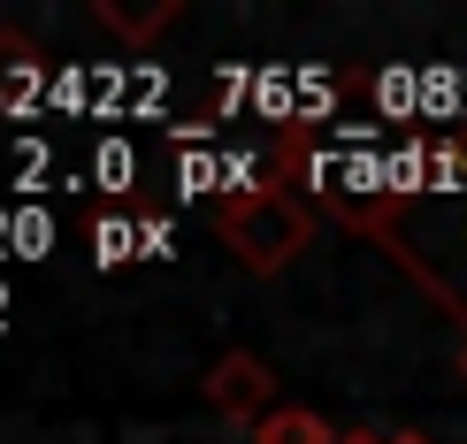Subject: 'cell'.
<instances>
[{"mask_svg":"<svg viewBox=\"0 0 467 444\" xmlns=\"http://www.w3.org/2000/svg\"><path fill=\"white\" fill-rule=\"evenodd\" d=\"M345 444H376V437H345Z\"/></svg>","mask_w":467,"mask_h":444,"instance_id":"obj_7","label":"cell"},{"mask_svg":"<svg viewBox=\"0 0 467 444\" xmlns=\"http://www.w3.org/2000/svg\"><path fill=\"white\" fill-rule=\"evenodd\" d=\"M353 222L430 292L444 315L467 322V184H406L353 207Z\"/></svg>","mask_w":467,"mask_h":444,"instance_id":"obj_1","label":"cell"},{"mask_svg":"<svg viewBox=\"0 0 467 444\" xmlns=\"http://www.w3.org/2000/svg\"><path fill=\"white\" fill-rule=\"evenodd\" d=\"M460 368H467V353H460Z\"/></svg>","mask_w":467,"mask_h":444,"instance_id":"obj_8","label":"cell"},{"mask_svg":"<svg viewBox=\"0 0 467 444\" xmlns=\"http://www.w3.org/2000/svg\"><path fill=\"white\" fill-rule=\"evenodd\" d=\"M383 444H430V437H383Z\"/></svg>","mask_w":467,"mask_h":444,"instance_id":"obj_6","label":"cell"},{"mask_svg":"<svg viewBox=\"0 0 467 444\" xmlns=\"http://www.w3.org/2000/svg\"><path fill=\"white\" fill-rule=\"evenodd\" d=\"M215 230H223V245L253 268V276H276L284 261L306 253L315 215H306L284 184H253V191H230V200L215 207Z\"/></svg>","mask_w":467,"mask_h":444,"instance_id":"obj_2","label":"cell"},{"mask_svg":"<svg viewBox=\"0 0 467 444\" xmlns=\"http://www.w3.org/2000/svg\"><path fill=\"white\" fill-rule=\"evenodd\" d=\"M100 24H115L123 38H146L153 24H169V0H153V8H123V0H100Z\"/></svg>","mask_w":467,"mask_h":444,"instance_id":"obj_5","label":"cell"},{"mask_svg":"<svg viewBox=\"0 0 467 444\" xmlns=\"http://www.w3.org/2000/svg\"><path fill=\"white\" fill-rule=\"evenodd\" d=\"M207 407H215L223 421L261 429V421L276 414V376H268L253 353H230V360H215V376H207Z\"/></svg>","mask_w":467,"mask_h":444,"instance_id":"obj_3","label":"cell"},{"mask_svg":"<svg viewBox=\"0 0 467 444\" xmlns=\"http://www.w3.org/2000/svg\"><path fill=\"white\" fill-rule=\"evenodd\" d=\"M253 437H261V444H345L322 414H306V407H276V414H268Z\"/></svg>","mask_w":467,"mask_h":444,"instance_id":"obj_4","label":"cell"}]
</instances>
